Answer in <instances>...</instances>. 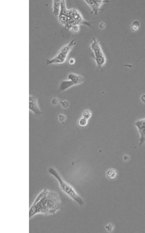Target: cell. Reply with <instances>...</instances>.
<instances>
[{
	"label": "cell",
	"instance_id": "obj_19",
	"mask_svg": "<svg viewBox=\"0 0 145 233\" xmlns=\"http://www.w3.org/2000/svg\"><path fill=\"white\" fill-rule=\"evenodd\" d=\"M59 119L61 122H63L66 120V117L65 115H62L60 114L59 116Z\"/></svg>",
	"mask_w": 145,
	"mask_h": 233
},
{
	"label": "cell",
	"instance_id": "obj_7",
	"mask_svg": "<svg viewBox=\"0 0 145 233\" xmlns=\"http://www.w3.org/2000/svg\"><path fill=\"white\" fill-rule=\"evenodd\" d=\"M140 135L139 146L145 142V118L136 121L134 123Z\"/></svg>",
	"mask_w": 145,
	"mask_h": 233
},
{
	"label": "cell",
	"instance_id": "obj_6",
	"mask_svg": "<svg viewBox=\"0 0 145 233\" xmlns=\"http://www.w3.org/2000/svg\"><path fill=\"white\" fill-rule=\"evenodd\" d=\"M87 4L91 9V14L97 16L100 11L101 10V7L104 4L109 2L108 1H85Z\"/></svg>",
	"mask_w": 145,
	"mask_h": 233
},
{
	"label": "cell",
	"instance_id": "obj_20",
	"mask_svg": "<svg viewBox=\"0 0 145 233\" xmlns=\"http://www.w3.org/2000/svg\"><path fill=\"white\" fill-rule=\"evenodd\" d=\"M106 27V25L105 23L103 22L100 23L99 25V28L100 29H102V30L105 29Z\"/></svg>",
	"mask_w": 145,
	"mask_h": 233
},
{
	"label": "cell",
	"instance_id": "obj_21",
	"mask_svg": "<svg viewBox=\"0 0 145 233\" xmlns=\"http://www.w3.org/2000/svg\"><path fill=\"white\" fill-rule=\"evenodd\" d=\"M75 60L74 58H71L69 60V63L71 65H73L75 63Z\"/></svg>",
	"mask_w": 145,
	"mask_h": 233
},
{
	"label": "cell",
	"instance_id": "obj_17",
	"mask_svg": "<svg viewBox=\"0 0 145 233\" xmlns=\"http://www.w3.org/2000/svg\"><path fill=\"white\" fill-rule=\"evenodd\" d=\"M62 107L64 109H67L69 107V103L67 101H64L60 102Z\"/></svg>",
	"mask_w": 145,
	"mask_h": 233
},
{
	"label": "cell",
	"instance_id": "obj_12",
	"mask_svg": "<svg viewBox=\"0 0 145 233\" xmlns=\"http://www.w3.org/2000/svg\"><path fill=\"white\" fill-rule=\"evenodd\" d=\"M106 175L109 179L115 178L117 175V172L114 169H111L108 170L106 172Z\"/></svg>",
	"mask_w": 145,
	"mask_h": 233
},
{
	"label": "cell",
	"instance_id": "obj_13",
	"mask_svg": "<svg viewBox=\"0 0 145 233\" xmlns=\"http://www.w3.org/2000/svg\"><path fill=\"white\" fill-rule=\"evenodd\" d=\"M92 116V113L89 110H86L82 113V117L88 120Z\"/></svg>",
	"mask_w": 145,
	"mask_h": 233
},
{
	"label": "cell",
	"instance_id": "obj_22",
	"mask_svg": "<svg viewBox=\"0 0 145 233\" xmlns=\"http://www.w3.org/2000/svg\"><path fill=\"white\" fill-rule=\"evenodd\" d=\"M141 100L142 102L145 103V95H142L141 97Z\"/></svg>",
	"mask_w": 145,
	"mask_h": 233
},
{
	"label": "cell",
	"instance_id": "obj_1",
	"mask_svg": "<svg viewBox=\"0 0 145 233\" xmlns=\"http://www.w3.org/2000/svg\"><path fill=\"white\" fill-rule=\"evenodd\" d=\"M61 206L59 194L56 192L44 189L35 199L29 211V218L36 215L54 214L60 210Z\"/></svg>",
	"mask_w": 145,
	"mask_h": 233
},
{
	"label": "cell",
	"instance_id": "obj_16",
	"mask_svg": "<svg viewBox=\"0 0 145 233\" xmlns=\"http://www.w3.org/2000/svg\"><path fill=\"white\" fill-rule=\"evenodd\" d=\"M140 26V24L138 21H135L133 22L132 25V28L134 30H136L138 29Z\"/></svg>",
	"mask_w": 145,
	"mask_h": 233
},
{
	"label": "cell",
	"instance_id": "obj_11",
	"mask_svg": "<svg viewBox=\"0 0 145 233\" xmlns=\"http://www.w3.org/2000/svg\"><path fill=\"white\" fill-rule=\"evenodd\" d=\"M61 1H53V14L55 16L59 15L60 10Z\"/></svg>",
	"mask_w": 145,
	"mask_h": 233
},
{
	"label": "cell",
	"instance_id": "obj_5",
	"mask_svg": "<svg viewBox=\"0 0 145 233\" xmlns=\"http://www.w3.org/2000/svg\"><path fill=\"white\" fill-rule=\"evenodd\" d=\"M68 15L75 22L76 25H84L89 27L91 26V24L85 21L80 12L77 9L72 8L69 9Z\"/></svg>",
	"mask_w": 145,
	"mask_h": 233
},
{
	"label": "cell",
	"instance_id": "obj_4",
	"mask_svg": "<svg viewBox=\"0 0 145 233\" xmlns=\"http://www.w3.org/2000/svg\"><path fill=\"white\" fill-rule=\"evenodd\" d=\"M91 48L94 53L95 62L99 67L102 66L105 64L106 59L103 52L99 41L93 38Z\"/></svg>",
	"mask_w": 145,
	"mask_h": 233
},
{
	"label": "cell",
	"instance_id": "obj_10",
	"mask_svg": "<svg viewBox=\"0 0 145 233\" xmlns=\"http://www.w3.org/2000/svg\"><path fill=\"white\" fill-rule=\"evenodd\" d=\"M75 85V84L70 80L62 81L59 86L60 90L64 91Z\"/></svg>",
	"mask_w": 145,
	"mask_h": 233
},
{
	"label": "cell",
	"instance_id": "obj_8",
	"mask_svg": "<svg viewBox=\"0 0 145 233\" xmlns=\"http://www.w3.org/2000/svg\"><path fill=\"white\" fill-rule=\"evenodd\" d=\"M29 109L35 115H39L41 113L38 106L37 99L35 96H29Z\"/></svg>",
	"mask_w": 145,
	"mask_h": 233
},
{
	"label": "cell",
	"instance_id": "obj_2",
	"mask_svg": "<svg viewBox=\"0 0 145 233\" xmlns=\"http://www.w3.org/2000/svg\"><path fill=\"white\" fill-rule=\"evenodd\" d=\"M49 173L54 176L57 180L62 190L70 197L80 205H83L84 201L82 198L77 193L74 189L66 182L54 168L51 167L49 169Z\"/></svg>",
	"mask_w": 145,
	"mask_h": 233
},
{
	"label": "cell",
	"instance_id": "obj_9",
	"mask_svg": "<svg viewBox=\"0 0 145 233\" xmlns=\"http://www.w3.org/2000/svg\"><path fill=\"white\" fill-rule=\"evenodd\" d=\"M68 78L69 80L72 81L75 85L82 83L84 80V78L82 76L72 73L69 74L68 75Z\"/></svg>",
	"mask_w": 145,
	"mask_h": 233
},
{
	"label": "cell",
	"instance_id": "obj_15",
	"mask_svg": "<svg viewBox=\"0 0 145 233\" xmlns=\"http://www.w3.org/2000/svg\"><path fill=\"white\" fill-rule=\"evenodd\" d=\"M80 25H75L71 27V30L72 32L74 33H78L80 30Z\"/></svg>",
	"mask_w": 145,
	"mask_h": 233
},
{
	"label": "cell",
	"instance_id": "obj_3",
	"mask_svg": "<svg viewBox=\"0 0 145 233\" xmlns=\"http://www.w3.org/2000/svg\"><path fill=\"white\" fill-rule=\"evenodd\" d=\"M76 44L75 40L73 39L69 43L64 45L60 49L57 54L54 58L51 60H47V65H49L52 64H60L64 63L66 60L69 53Z\"/></svg>",
	"mask_w": 145,
	"mask_h": 233
},
{
	"label": "cell",
	"instance_id": "obj_14",
	"mask_svg": "<svg viewBox=\"0 0 145 233\" xmlns=\"http://www.w3.org/2000/svg\"><path fill=\"white\" fill-rule=\"evenodd\" d=\"M88 120L82 117L78 121V124L81 126H84L87 125Z\"/></svg>",
	"mask_w": 145,
	"mask_h": 233
},
{
	"label": "cell",
	"instance_id": "obj_18",
	"mask_svg": "<svg viewBox=\"0 0 145 233\" xmlns=\"http://www.w3.org/2000/svg\"><path fill=\"white\" fill-rule=\"evenodd\" d=\"M106 228L108 231L110 232L113 230V226L111 224H108L106 226Z\"/></svg>",
	"mask_w": 145,
	"mask_h": 233
}]
</instances>
